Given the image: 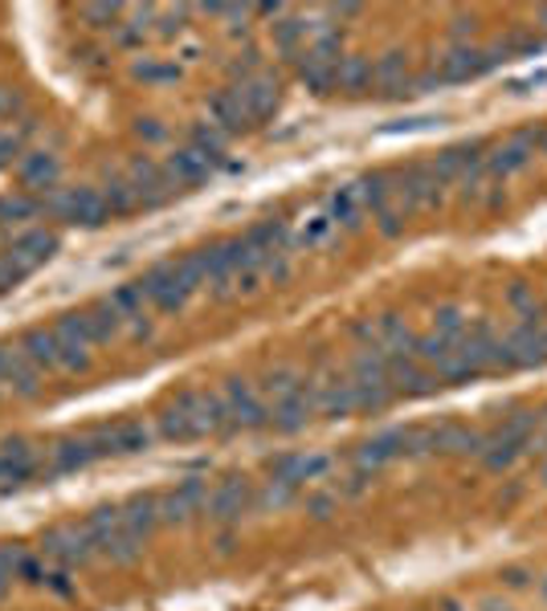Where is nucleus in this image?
<instances>
[{
  "label": "nucleus",
  "instance_id": "obj_2",
  "mask_svg": "<svg viewBox=\"0 0 547 611\" xmlns=\"http://www.w3.org/2000/svg\"><path fill=\"white\" fill-rule=\"evenodd\" d=\"M41 213L70 220V225H98L110 216L103 188H53L41 196Z\"/></svg>",
  "mask_w": 547,
  "mask_h": 611
},
{
  "label": "nucleus",
  "instance_id": "obj_9",
  "mask_svg": "<svg viewBox=\"0 0 547 611\" xmlns=\"http://www.w3.org/2000/svg\"><path fill=\"white\" fill-rule=\"evenodd\" d=\"M110 436H115V457H123V453H143L152 444V428L143 420H119L110 424Z\"/></svg>",
  "mask_w": 547,
  "mask_h": 611
},
{
  "label": "nucleus",
  "instance_id": "obj_3",
  "mask_svg": "<svg viewBox=\"0 0 547 611\" xmlns=\"http://www.w3.org/2000/svg\"><path fill=\"white\" fill-rule=\"evenodd\" d=\"M0 253L13 261L21 274L29 277L33 269H41V265H46V261L58 253V237H53V232H46V229H25V232H16L13 241L4 244Z\"/></svg>",
  "mask_w": 547,
  "mask_h": 611
},
{
  "label": "nucleus",
  "instance_id": "obj_6",
  "mask_svg": "<svg viewBox=\"0 0 547 611\" xmlns=\"http://www.w3.org/2000/svg\"><path fill=\"white\" fill-rule=\"evenodd\" d=\"M16 347H21V355L37 371H62V347H58V338H53L49 326H29L25 335L16 338Z\"/></svg>",
  "mask_w": 547,
  "mask_h": 611
},
{
  "label": "nucleus",
  "instance_id": "obj_5",
  "mask_svg": "<svg viewBox=\"0 0 547 611\" xmlns=\"http://www.w3.org/2000/svg\"><path fill=\"white\" fill-rule=\"evenodd\" d=\"M0 392L37 396V367L21 355V347H0Z\"/></svg>",
  "mask_w": 547,
  "mask_h": 611
},
{
  "label": "nucleus",
  "instance_id": "obj_8",
  "mask_svg": "<svg viewBox=\"0 0 547 611\" xmlns=\"http://www.w3.org/2000/svg\"><path fill=\"white\" fill-rule=\"evenodd\" d=\"M37 131L33 119H16V122H0V168L4 164H21V155L29 152V139Z\"/></svg>",
  "mask_w": 547,
  "mask_h": 611
},
{
  "label": "nucleus",
  "instance_id": "obj_4",
  "mask_svg": "<svg viewBox=\"0 0 547 611\" xmlns=\"http://www.w3.org/2000/svg\"><path fill=\"white\" fill-rule=\"evenodd\" d=\"M16 176H21V183H25V188H33V192H41V188H46V192H53V188H58V176H62V159H58V152L37 147V152L21 155Z\"/></svg>",
  "mask_w": 547,
  "mask_h": 611
},
{
  "label": "nucleus",
  "instance_id": "obj_7",
  "mask_svg": "<svg viewBox=\"0 0 547 611\" xmlns=\"http://www.w3.org/2000/svg\"><path fill=\"white\" fill-rule=\"evenodd\" d=\"M250 505V489L241 486V481H225L221 489L209 493V505H204V514L217 522H229V518H241V510Z\"/></svg>",
  "mask_w": 547,
  "mask_h": 611
},
{
  "label": "nucleus",
  "instance_id": "obj_10",
  "mask_svg": "<svg viewBox=\"0 0 547 611\" xmlns=\"http://www.w3.org/2000/svg\"><path fill=\"white\" fill-rule=\"evenodd\" d=\"M41 213V200H0V220H29V216H37Z\"/></svg>",
  "mask_w": 547,
  "mask_h": 611
},
{
  "label": "nucleus",
  "instance_id": "obj_11",
  "mask_svg": "<svg viewBox=\"0 0 547 611\" xmlns=\"http://www.w3.org/2000/svg\"><path fill=\"white\" fill-rule=\"evenodd\" d=\"M9 583H13V579H9V575H4V571H0V596H4V591H9Z\"/></svg>",
  "mask_w": 547,
  "mask_h": 611
},
{
  "label": "nucleus",
  "instance_id": "obj_1",
  "mask_svg": "<svg viewBox=\"0 0 547 611\" xmlns=\"http://www.w3.org/2000/svg\"><path fill=\"white\" fill-rule=\"evenodd\" d=\"M221 428H229V412H225V399L209 396V392H185L159 416L164 441H197V436H209Z\"/></svg>",
  "mask_w": 547,
  "mask_h": 611
}]
</instances>
